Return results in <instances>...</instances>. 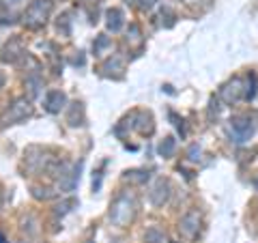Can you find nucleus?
Here are the masks:
<instances>
[{
	"label": "nucleus",
	"instance_id": "1",
	"mask_svg": "<svg viewBox=\"0 0 258 243\" xmlns=\"http://www.w3.org/2000/svg\"><path fill=\"white\" fill-rule=\"evenodd\" d=\"M0 243H7V241H5V237H3V234H0Z\"/></svg>",
	"mask_w": 258,
	"mask_h": 243
}]
</instances>
